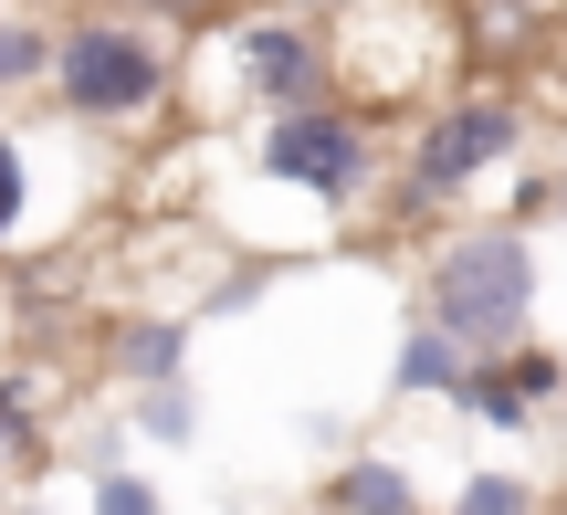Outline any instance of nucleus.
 <instances>
[{
  "instance_id": "nucleus-2",
  "label": "nucleus",
  "mask_w": 567,
  "mask_h": 515,
  "mask_svg": "<svg viewBox=\"0 0 567 515\" xmlns=\"http://www.w3.org/2000/svg\"><path fill=\"white\" fill-rule=\"evenodd\" d=\"M179 84H189V53L158 21L116 11V0L63 11V53H53V116L63 126H84V137H147L179 105Z\"/></svg>"
},
{
  "instance_id": "nucleus-6",
  "label": "nucleus",
  "mask_w": 567,
  "mask_h": 515,
  "mask_svg": "<svg viewBox=\"0 0 567 515\" xmlns=\"http://www.w3.org/2000/svg\"><path fill=\"white\" fill-rule=\"evenodd\" d=\"M189 337H200V316H147L126 306L116 327H105V369H116V390H168V379H189Z\"/></svg>"
},
{
  "instance_id": "nucleus-21",
  "label": "nucleus",
  "mask_w": 567,
  "mask_h": 515,
  "mask_svg": "<svg viewBox=\"0 0 567 515\" xmlns=\"http://www.w3.org/2000/svg\"><path fill=\"white\" fill-rule=\"evenodd\" d=\"M21 11H53V21H63V11H84V0H21Z\"/></svg>"
},
{
  "instance_id": "nucleus-16",
  "label": "nucleus",
  "mask_w": 567,
  "mask_h": 515,
  "mask_svg": "<svg viewBox=\"0 0 567 515\" xmlns=\"http://www.w3.org/2000/svg\"><path fill=\"white\" fill-rule=\"evenodd\" d=\"M116 11H137V21H158V32L179 42V32H210V21H231V11H252V0H116Z\"/></svg>"
},
{
  "instance_id": "nucleus-15",
  "label": "nucleus",
  "mask_w": 567,
  "mask_h": 515,
  "mask_svg": "<svg viewBox=\"0 0 567 515\" xmlns=\"http://www.w3.org/2000/svg\"><path fill=\"white\" fill-rule=\"evenodd\" d=\"M32 231V158H21V137L0 126V253Z\"/></svg>"
},
{
  "instance_id": "nucleus-19",
  "label": "nucleus",
  "mask_w": 567,
  "mask_h": 515,
  "mask_svg": "<svg viewBox=\"0 0 567 515\" xmlns=\"http://www.w3.org/2000/svg\"><path fill=\"white\" fill-rule=\"evenodd\" d=\"M284 11H316V21H358V11H379V0H284Z\"/></svg>"
},
{
  "instance_id": "nucleus-3",
  "label": "nucleus",
  "mask_w": 567,
  "mask_h": 515,
  "mask_svg": "<svg viewBox=\"0 0 567 515\" xmlns=\"http://www.w3.org/2000/svg\"><path fill=\"white\" fill-rule=\"evenodd\" d=\"M515 147H526V105H515L505 84H452V95H431L421 116H410V137H400V168H389V222L452 231V210H463Z\"/></svg>"
},
{
  "instance_id": "nucleus-12",
  "label": "nucleus",
  "mask_w": 567,
  "mask_h": 515,
  "mask_svg": "<svg viewBox=\"0 0 567 515\" xmlns=\"http://www.w3.org/2000/svg\"><path fill=\"white\" fill-rule=\"evenodd\" d=\"M42 453V369H0V463Z\"/></svg>"
},
{
  "instance_id": "nucleus-23",
  "label": "nucleus",
  "mask_w": 567,
  "mask_h": 515,
  "mask_svg": "<svg viewBox=\"0 0 567 515\" xmlns=\"http://www.w3.org/2000/svg\"><path fill=\"white\" fill-rule=\"evenodd\" d=\"M0 316H11V285H0Z\"/></svg>"
},
{
  "instance_id": "nucleus-10",
  "label": "nucleus",
  "mask_w": 567,
  "mask_h": 515,
  "mask_svg": "<svg viewBox=\"0 0 567 515\" xmlns=\"http://www.w3.org/2000/svg\"><path fill=\"white\" fill-rule=\"evenodd\" d=\"M126 442H158V453L200 442V390H189V379H168V390H126Z\"/></svg>"
},
{
  "instance_id": "nucleus-8",
  "label": "nucleus",
  "mask_w": 567,
  "mask_h": 515,
  "mask_svg": "<svg viewBox=\"0 0 567 515\" xmlns=\"http://www.w3.org/2000/svg\"><path fill=\"white\" fill-rule=\"evenodd\" d=\"M326 515H421V474L400 453H347L326 474Z\"/></svg>"
},
{
  "instance_id": "nucleus-5",
  "label": "nucleus",
  "mask_w": 567,
  "mask_h": 515,
  "mask_svg": "<svg viewBox=\"0 0 567 515\" xmlns=\"http://www.w3.org/2000/svg\"><path fill=\"white\" fill-rule=\"evenodd\" d=\"M221 63H231V95L264 116H295V105H337L347 95V53L316 11H284V0H252V11L221 21Z\"/></svg>"
},
{
  "instance_id": "nucleus-17",
  "label": "nucleus",
  "mask_w": 567,
  "mask_h": 515,
  "mask_svg": "<svg viewBox=\"0 0 567 515\" xmlns=\"http://www.w3.org/2000/svg\"><path fill=\"white\" fill-rule=\"evenodd\" d=\"M494 369H505L536 411H557V400H567V358H557V348H515V358H494Z\"/></svg>"
},
{
  "instance_id": "nucleus-20",
  "label": "nucleus",
  "mask_w": 567,
  "mask_h": 515,
  "mask_svg": "<svg viewBox=\"0 0 567 515\" xmlns=\"http://www.w3.org/2000/svg\"><path fill=\"white\" fill-rule=\"evenodd\" d=\"M0 515H63L53 495H11V505H0Z\"/></svg>"
},
{
  "instance_id": "nucleus-1",
  "label": "nucleus",
  "mask_w": 567,
  "mask_h": 515,
  "mask_svg": "<svg viewBox=\"0 0 567 515\" xmlns=\"http://www.w3.org/2000/svg\"><path fill=\"white\" fill-rule=\"evenodd\" d=\"M536 306H547V253L526 222H452L421 253V327H442L473 369L536 348Z\"/></svg>"
},
{
  "instance_id": "nucleus-9",
  "label": "nucleus",
  "mask_w": 567,
  "mask_h": 515,
  "mask_svg": "<svg viewBox=\"0 0 567 515\" xmlns=\"http://www.w3.org/2000/svg\"><path fill=\"white\" fill-rule=\"evenodd\" d=\"M53 53H63V21H53V11H21V0H0V105L53 95Z\"/></svg>"
},
{
  "instance_id": "nucleus-22",
  "label": "nucleus",
  "mask_w": 567,
  "mask_h": 515,
  "mask_svg": "<svg viewBox=\"0 0 567 515\" xmlns=\"http://www.w3.org/2000/svg\"><path fill=\"white\" fill-rule=\"evenodd\" d=\"M557 222H567V168H557Z\"/></svg>"
},
{
  "instance_id": "nucleus-13",
  "label": "nucleus",
  "mask_w": 567,
  "mask_h": 515,
  "mask_svg": "<svg viewBox=\"0 0 567 515\" xmlns=\"http://www.w3.org/2000/svg\"><path fill=\"white\" fill-rule=\"evenodd\" d=\"M463 421H484V432H536L547 411H536V400L515 390L505 369H473V390H463Z\"/></svg>"
},
{
  "instance_id": "nucleus-4",
  "label": "nucleus",
  "mask_w": 567,
  "mask_h": 515,
  "mask_svg": "<svg viewBox=\"0 0 567 515\" xmlns=\"http://www.w3.org/2000/svg\"><path fill=\"white\" fill-rule=\"evenodd\" d=\"M252 168H264L274 189H295V200H316V210H358V200L389 189L400 147H389V126L368 116L358 95H337V105L264 116V126H252Z\"/></svg>"
},
{
  "instance_id": "nucleus-14",
  "label": "nucleus",
  "mask_w": 567,
  "mask_h": 515,
  "mask_svg": "<svg viewBox=\"0 0 567 515\" xmlns=\"http://www.w3.org/2000/svg\"><path fill=\"white\" fill-rule=\"evenodd\" d=\"M84 515H168V495L137 474V463H95V484H84Z\"/></svg>"
},
{
  "instance_id": "nucleus-11",
  "label": "nucleus",
  "mask_w": 567,
  "mask_h": 515,
  "mask_svg": "<svg viewBox=\"0 0 567 515\" xmlns=\"http://www.w3.org/2000/svg\"><path fill=\"white\" fill-rule=\"evenodd\" d=\"M442 515H547V484L515 474V463H473V474L452 484V505H442Z\"/></svg>"
},
{
  "instance_id": "nucleus-18",
  "label": "nucleus",
  "mask_w": 567,
  "mask_h": 515,
  "mask_svg": "<svg viewBox=\"0 0 567 515\" xmlns=\"http://www.w3.org/2000/svg\"><path fill=\"white\" fill-rule=\"evenodd\" d=\"M252 306H264V274H221V285H210V295H200L189 316L210 327V316H252Z\"/></svg>"
},
{
  "instance_id": "nucleus-7",
  "label": "nucleus",
  "mask_w": 567,
  "mask_h": 515,
  "mask_svg": "<svg viewBox=\"0 0 567 515\" xmlns=\"http://www.w3.org/2000/svg\"><path fill=\"white\" fill-rule=\"evenodd\" d=\"M463 390H473V358L452 348L442 327L410 316V327H400V358H389V400H442V411H463Z\"/></svg>"
}]
</instances>
